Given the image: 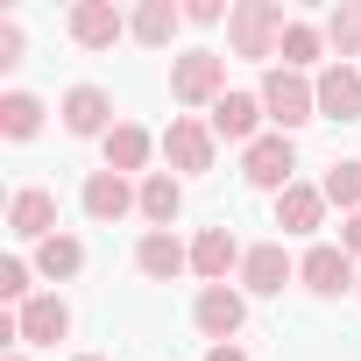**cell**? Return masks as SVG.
<instances>
[{
    "label": "cell",
    "mask_w": 361,
    "mask_h": 361,
    "mask_svg": "<svg viewBox=\"0 0 361 361\" xmlns=\"http://www.w3.org/2000/svg\"><path fill=\"white\" fill-rule=\"evenodd\" d=\"M283 29H290L283 0H241V8L227 15V43H234V57H276V50H283Z\"/></svg>",
    "instance_id": "6da1fadb"
},
{
    "label": "cell",
    "mask_w": 361,
    "mask_h": 361,
    "mask_svg": "<svg viewBox=\"0 0 361 361\" xmlns=\"http://www.w3.org/2000/svg\"><path fill=\"white\" fill-rule=\"evenodd\" d=\"M262 114L276 121V135H290V128H305V121H319V85L305 78V71H269L262 78Z\"/></svg>",
    "instance_id": "7a4b0ae2"
},
{
    "label": "cell",
    "mask_w": 361,
    "mask_h": 361,
    "mask_svg": "<svg viewBox=\"0 0 361 361\" xmlns=\"http://www.w3.org/2000/svg\"><path fill=\"white\" fill-rule=\"evenodd\" d=\"M170 92H177V106H220L227 99V57L220 50H185L170 64Z\"/></svg>",
    "instance_id": "3957f363"
},
{
    "label": "cell",
    "mask_w": 361,
    "mask_h": 361,
    "mask_svg": "<svg viewBox=\"0 0 361 361\" xmlns=\"http://www.w3.org/2000/svg\"><path fill=\"white\" fill-rule=\"evenodd\" d=\"M298 283H305L312 298H340V290L361 283V262H354L347 248H333V241H312L305 262H298Z\"/></svg>",
    "instance_id": "277c9868"
},
{
    "label": "cell",
    "mask_w": 361,
    "mask_h": 361,
    "mask_svg": "<svg viewBox=\"0 0 361 361\" xmlns=\"http://www.w3.org/2000/svg\"><path fill=\"white\" fill-rule=\"evenodd\" d=\"M213 149H220V135H213V121H192V114H170V128H163V156H170V170H213Z\"/></svg>",
    "instance_id": "5b68a950"
},
{
    "label": "cell",
    "mask_w": 361,
    "mask_h": 361,
    "mask_svg": "<svg viewBox=\"0 0 361 361\" xmlns=\"http://www.w3.org/2000/svg\"><path fill=\"white\" fill-rule=\"evenodd\" d=\"M290 170H298L290 135H262V142L241 149V177H248L255 192H290Z\"/></svg>",
    "instance_id": "8992f818"
},
{
    "label": "cell",
    "mask_w": 361,
    "mask_h": 361,
    "mask_svg": "<svg viewBox=\"0 0 361 361\" xmlns=\"http://www.w3.org/2000/svg\"><path fill=\"white\" fill-rule=\"evenodd\" d=\"M64 29H71V43H78V50H114L135 22L114 8V0H78V8L64 15Z\"/></svg>",
    "instance_id": "52a82bcc"
},
{
    "label": "cell",
    "mask_w": 361,
    "mask_h": 361,
    "mask_svg": "<svg viewBox=\"0 0 361 361\" xmlns=\"http://www.w3.org/2000/svg\"><path fill=\"white\" fill-rule=\"evenodd\" d=\"M192 319H199V333H206L213 347H227V340L241 333V319H248V298H241V290H227V283H206V290H199V305H192Z\"/></svg>",
    "instance_id": "ba28073f"
},
{
    "label": "cell",
    "mask_w": 361,
    "mask_h": 361,
    "mask_svg": "<svg viewBox=\"0 0 361 361\" xmlns=\"http://www.w3.org/2000/svg\"><path fill=\"white\" fill-rule=\"evenodd\" d=\"M85 213H92L99 227H114V220L142 213V185H128L121 170H92V177H85Z\"/></svg>",
    "instance_id": "9c48e42d"
},
{
    "label": "cell",
    "mask_w": 361,
    "mask_h": 361,
    "mask_svg": "<svg viewBox=\"0 0 361 361\" xmlns=\"http://www.w3.org/2000/svg\"><path fill=\"white\" fill-rule=\"evenodd\" d=\"M135 269H142L149 283H170V276H185V269H192V248L177 241L170 227H149V234L135 241Z\"/></svg>",
    "instance_id": "30bf717a"
},
{
    "label": "cell",
    "mask_w": 361,
    "mask_h": 361,
    "mask_svg": "<svg viewBox=\"0 0 361 361\" xmlns=\"http://www.w3.org/2000/svg\"><path fill=\"white\" fill-rule=\"evenodd\" d=\"M57 114H64V135H99V142H106V135L121 128V121H114V99H106L99 85H71Z\"/></svg>",
    "instance_id": "8fae6325"
},
{
    "label": "cell",
    "mask_w": 361,
    "mask_h": 361,
    "mask_svg": "<svg viewBox=\"0 0 361 361\" xmlns=\"http://www.w3.org/2000/svg\"><path fill=\"white\" fill-rule=\"evenodd\" d=\"M262 121H269V114H262V92H227V99L213 106V135H220V142H241V149L262 142Z\"/></svg>",
    "instance_id": "7c38bea8"
},
{
    "label": "cell",
    "mask_w": 361,
    "mask_h": 361,
    "mask_svg": "<svg viewBox=\"0 0 361 361\" xmlns=\"http://www.w3.org/2000/svg\"><path fill=\"white\" fill-rule=\"evenodd\" d=\"M8 227H15L22 241H36V248H43V241L57 234V199H50L43 185H29V192H15V199H8Z\"/></svg>",
    "instance_id": "4fadbf2b"
},
{
    "label": "cell",
    "mask_w": 361,
    "mask_h": 361,
    "mask_svg": "<svg viewBox=\"0 0 361 361\" xmlns=\"http://www.w3.org/2000/svg\"><path fill=\"white\" fill-rule=\"evenodd\" d=\"M290 276H298V262L283 255V241H262V248H248V262H241V290H255V298H276Z\"/></svg>",
    "instance_id": "5bb4252c"
},
{
    "label": "cell",
    "mask_w": 361,
    "mask_h": 361,
    "mask_svg": "<svg viewBox=\"0 0 361 361\" xmlns=\"http://www.w3.org/2000/svg\"><path fill=\"white\" fill-rule=\"evenodd\" d=\"M15 326H22V347H57V340L71 333V305H64V298H29V305L15 312Z\"/></svg>",
    "instance_id": "9a60e30c"
},
{
    "label": "cell",
    "mask_w": 361,
    "mask_h": 361,
    "mask_svg": "<svg viewBox=\"0 0 361 361\" xmlns=\"http://www.w3.org/2000/svg\"><path fill=\"white\" fill-rule=\"evenodd\" d=\"M312 85H319V114L326 121H361V71L354 64H326Z\"/></svg>",
    "instance_id": "2e32d148"
},
{
    "label": "cell",
    "mask_w": 361,
    "mask_h": 361,
    "mask_svg": "<svg viewBox=\"0 0 361 361\" xmlns=\"http://www.w3.org/2000/svg\"><path fill=\"white\" fill-rule=\"evenodd\" d=\"M248 262V248L227 234V227H206L199 241H192V269L206 276V283H227V269H241Z\"/></svg>",
    "instance_id": "e0dca14e"
},
{
    "label": "cell",
    "mask_w": 361,
    "mask_h": 361,
    "mask_svg": "<svg viewBox=\"0 0 361 361\" xmlns=\"http://www.w3.org/2000/svg\"><path fill=\"white\" fill-rule=\"evenodd\" d=\"M319 220H326V192H319V185L276 192V227H283V234H319Z\"/></svg>",
    "instance_id": "ac0fdd59"
},
{
    "label": "cell",
    "mask_w": 361,
    "mask_h": 361,
    "mask_svg": "<svg viewBox=\"0 0 361 361\" xmlns=\"http://www.w3.org/2000/svg\"><path fill=\"white\" fill-rule=\"evenodd\" d=\"M177 213H185V185H177L170 170H149V177H142V220H149V227H170Z\"/></svg>",
    "instance_id": "d6986e66"
},
{
    "label": "cell",
    "mask_w": 361,
    "mask_h": 361,
    "mask_svg": "<svg viewBox=\"0 0 361 361\" xmlns=\"http://www.w3.org/2000/svg\"><path fill=\"white\" fill-rule=\"evenodd\" d=\"M177 29H185V8H170V0H142V8H135V43H149V50H163Z\"/></svg>",
    "instance_id": "ffe728a7"
},
{
    "label": "cell",
    "mask_w": 361,
    "mask_h": 361,
    "mask_svg": "<svg viewBox=\"0 0 361 361\" xmlns=\"http://www.w3.org/2000/svg\"><path fill=\"white\" fill-rule=\"evenodd\" d=\"M149 149H156V135H149V128H135V121H121V128L106 135V170H121V177H128V170H142V163H149Z\"/></svg>",
    "instance_id": "44dd1931"
},
{
    "label": "cell",
    "mask_w": 361,
    "mask_h": 361,
    "mask_svg": "<svg viewBox=\"0 0 361 361\" xmlns=\"http://www.w3.org/2000/svg\"><path fill=\"white\" fill-rule=\"evenodd\" d=\"M0 135H8V142L43 135V99L36 92H0Z\"/></svg>",
    "instance_id": "7402d4cb"
},
{
    "label": "cell",
    "mask_w": 361,
    "mask_h": 361,
    "mask_svg": "<svg viewBox=\"0 0 361 361\" xmlns=\"http://www.w3.org/2000/svg\"><path fill=\"white\" fill-rule=\"evenodd\" d=\"M36 269H43L50 283H64V276H78V269H85V241H78V234H50V241L36 248Z\"/></svg>",
    "instance_id": "603a6c76"
},
{
    "label": "cell",
    "mask_w": 361,
    "mask_h": 361,
    "mask_svg": "<svg viewBox=\"0 0 361 361\" xmlns=\"http://www.w3.org/2000/svg\"><path fill=\"white\" fill-rule=\"evenodd\" d=\"M319 50H326V29H312V22H290L276 57H283V71H312V64H319Z\"/></svg>",
    "instance_id": "cb8c5ba5"
},
{
    "label": "cell",
    "mask_w": 361,
    "mask_h": 361,
    "mask_svg": "<svg viewBox=\"0 0 361 361\" xmlns=\"http://www.w3.org/2000/svg\"><path fill=\"white\" fill-rule=\"evenodd\" d=\"M326 43L340 50V64L361 57V0H340V8L326 15Z\"/></svg>",
    "instance_id": "d4e9b609"
},
{
    "label": "cell",
    "mask_w": 361,
    "mask_h": 361,
    "mask_svg": "<svg viewBox=\"0 0 361 361\" xmlns=\"http://www.w3.org/2000/svg\"><path fill=\"white\" fill-rule=\"evenodd\" d=\"M319 192H326V206H340V213H361V163H333Z\"/></svg>",
    "instance_id": "484cf974"
},
{
    "label": "cell",
    "mask_w": 361,
    "mask_h": 361,
    "mask_svg": "<svg viewBox=\"0 0 361 361\" xmlns=\"http://www.w3.org/2000/svg\"><path fill=\"white\" fill-rule=\"evenodd\" d=\"M0 298H8V305H29V262H22V255L0 262Z\"/></svg>",
    "instance_id": "4316f807"
},
{
    "label": "cell",
    "mask_w": 361,
    "mask_h": 361,
    "mask_svg": "<svg viewBox=\"0 0 361 361\" xmlns=\"http://www.w3.org/2000/svg\"><path fill=\"white\" fill-rule=\"evenodd\" d=\"M15 64H22V29L0 22V71H15Z\"/></svg>",
    "instance_id": "83f0119b"
},
{
    "label": "cell",
    "mask_w": 361,
    "mask_h": 361,
    "mask_svg": "<svg viewBox=\"0 0 361 361\" xmlns=\"http://www.w3.org/2000/svg\"><path fill=\"white\" fill-rule=\"evenodd\" d=\"M234 8H220V0H192V8H185V22H199V29H213V22H227Z\"/></svg>",
    "instance_id": "f1b7e54d"
},
{
    "label": "cell",
    "mask_w": 361,
    "mask_h": 361,
    "mask_svg": "<svg viewBox=\"0 0 361 361\" xmlns=\"http://www.w3.org/2000/svg\"><path fill=\"white\" fill-rule=\"evenodd\" d=\"M340 248L361 262V213H347V227H340Z\"/></svg>",
    "instance_id": "f546056e"
},
{
    "label": "cell",
    "mask_w": 361,
    "mask_h": 361,
    "mask_svg": "<svg viewBox=\"0 0 361 361\" xmlns=\"http://www.w3.org/2000/svg\"><path fill=\"white\" fill-rule=\"evenodd\" d=\"M206 361H248V354H241V347L227 340V347H206Z\"/></svg>",
    "instance_id": "4dcf8cb0"
},
{
    "label": "cell",
    "mask_w": 361,
    "mask_h": 361,
    "mask_svg": "<svg viewBox=\"0 0 361 361\" xmlns=\"http://www.w3.org/2000/svg\"><path fill=\"white\" fill-rule=\"evenodd\" d=\"M78 361H106V354H78Z\"/></svg>",
    "instance_id": "1f68e13d"
},
{
    "label": "cell",
    "mask_w": 361,
    "mask_h": 361,
    "mask_svg": "<svg viewBox=\"0 0 361 361\" xmlns=\"http://www.w3.org/2000/svg\"><path fill=\"white\" fill-rule=\"evenodd\" d=\"M8 361H29V354H8Z\"/></svg>",
    "instance_id": "d6a6232c"
},
{
    "label": "cell",
    "mask_w": 361,
    "mask_h": 361,
    "mask_svg": "<svg viewBox=\"0 0 361 361\" xmlns=\"http://www.w3.org/2000/svg\"><path fill=\"white\" fill-rule=\"evenodd\" d=\"M354 298H361V283H354Z\"/></svg>",
    "instance_id": "836d02e7"
}]
</instances>
